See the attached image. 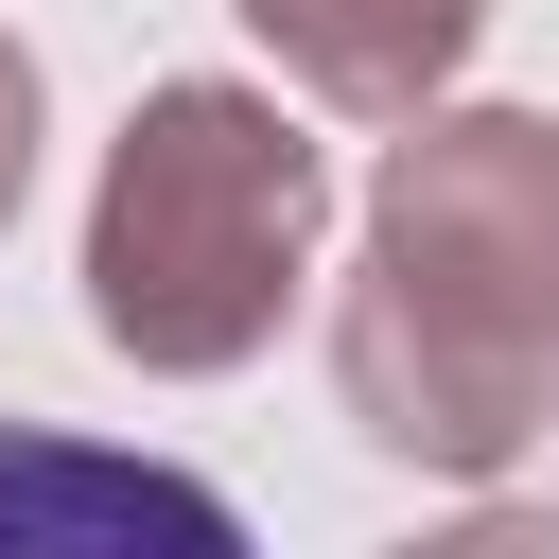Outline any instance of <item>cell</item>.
Listing matches in <instances>:
<instances>
[{
  "label": "cell",
  "instance_id": "3",
  "mask_svg": "<svg viewBox=\"0 0 559 559\" xmlns=\"http://www.w3.org/2000/svg\"><path fill=\"white\" fill-rule=\"evenodd\" d=\"M472 17H489V0H245V35H262L314 105H349V122L437 105L454 52H472Z\"/></svg>",
  "mask_w": 559,
  "mask_h": 559
},
{
  "label": "cell",
  "instance_id": "5",
  "mask_svg": "<svg viewBox=\"0 0 559 559\" xmlns=\"http://www.w3.org/2000/svg\"><path fill=\"white\" fill-rule=\"evenodd\" d=\"M17 175H35V52L0 35V210H17Z\"/></svg>",
  "mask_w": 559,
  "mask_h": 559
},
{
  "label": "cell",
  "instance_id": "2",
  "mask_svg": "<svg viewBox=\"0 0 559 559\" xmlns=\"http://www.w3.org/2000/svg\"><path fill=\"white\" fill-rule=\"evenodd\" d=\"M314 210H332V157L262 105V87H157L105 157V210H87V314L105 349L140 367H245L314 262Z\"/></svg>",
  "mask_w": 559,
  "mask_h": 559
},
{
  "label": "cell",
  "instance_id": "1",
  "mask_svg": "<svg viewBox=\"0 0 559 559\" xmlns=\"http://www.w3.org/2000/svg\"><path fill=\"white\" fill-rule=\"evenodd\" d=\"M332 384L402 472H507L559 419V122L402 105L367 192V280L332 314Z\"/></svg>",
  "mask_w": 559,
  "mask_h": 559
},
{
  "label": "cell",
  "instance_id": "4",
  "mask_svg": "<svg viewBox=\"0 0 559 559\" xmlns=\"http://www.w3.org/2000/svg\"><path fill=\"white\" fill-rule=\"evenodd\" d=\"M0 542H192V559H227V507L175 472H122V454L0 437Z\"/></svg>",
  "mask_w": 559,
  "mask_h": 559
}]
</instances>
